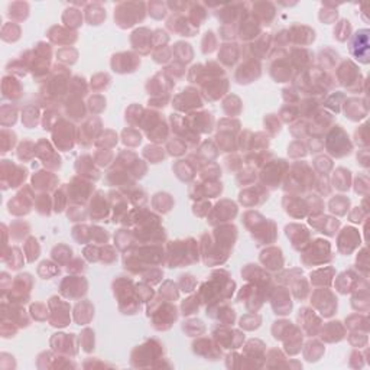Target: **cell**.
<instances>
[{
	"mask_svg": "<svg viewBox=\"0 0 370 370\" xmlns=\"http://www.w3.org/2000/svg\"><path fill=\"white\" fill-rule=\"evenodd\" d=\"M260 260L263 262V265L268 269H279L282 266V256H281V250L279 249H269V250H265L262 256H260Z\"/></svg>",
	"mask_w": 370,
	"mask_h": 370,
	"instance_id": "obj_8",
	"label": "cell"
},
{
	"mask_svg": "<svg viewBox=\"0 0 370 370\" xmlns=\"http://www.w3.org/2000/svg\"><path fill=\"white\" fill-rule=\"evenodd\" d=\"M12 283V278L6 272H3L2 273V296H5V295L8 294V291L11 289Z\"/></svg>",
	"mask_w": 370,
	"mask_h": 370,
	"instance_id": "obj_26",
	"label": "cell"
},
{
	"mask_svg": "<svg viewBox=\"0 0 370 370\" xmlns=\"http://www.w3.org/2000/svg\"><path fill=\"white\" fill-rule=\"evenodd\" d=\"M2 262L6 263V265H8L11 269H13V270L19 269L24 263H25L24 255L21 253V250H19L18 247H9V249L3 250V252H2Z\"/></svg>",
	"mask_w": 370,
	"mask_h": 370,
	"instance_id": "obj_7",
	"label": "cell"
},
{
	"mask_svg": "<svg viewBox=\"0 0 370 370\" xmlns=\"http://www.w3.org/2000/svg\"><path fill=\"white\" fill-rule=\"evenodd\" d=\"M194 285H195V281L192 279L191 275H184V276H181V288H182V291L191 292Z\"/></svg>",
	"mask_w": 370,
	"mask_h": 370,
	"instance_id": "obj_25",
	"label": "cell"
},
{
	"mask_svg": "<svg viewBox=\"0 0 370 370\" xmlns=\"http://www.w3.org/2000/svg\"><path fill=\"white\" fill-rule=\"evenodd\" d=\"M55 181V177L51 175L50 172H45V171H39L37 172L34 177H32V184H34V188H37L39 191H48L51 190L52 182Z\"/></svg>",
	"mask_w": 370,
	"mask_h": 370,
	"instance_id": "obj_10",
	"label": "cell"
},
{
	"mask_svg": "<svg viewBox=\"0 0 370 370\" xmlns=\"http://www.w3.org/2000/svg\"><path fill=\"white\" fill-rule=\"evenodd\" d=\"M218 286L220 288H227V286H234V282L233 281H229L227 278L223 281V283H220V281H217V283H216V289H217ZM221 292H224L226 294V296L229 298V296H231V294H233V291H229V289H220ZM200 298L201 299H204L203 302H214V299H216V295H214V291H213V283L210 282H205L204 285H203V288H201V291H200Z\"/></svg>",
	"mask_w": 370,
	"mask_h": 370,
	"instance_id": "obj_5",
	"label": "cell"
},
{
	"mask_svg": "<svg viewBox=\"0 0 370 370\" xmlns=\"http://www.w3.org/2000/svg\"><path fill=\"white\" fill-rule=\"evenodd\" d=\"M0 119H2V126L3 128H9V126H12L15 125V122H16V116H18V110H16V107L12 104H3L2 106V110H0Z\"/></svg>",
	"mask_w": 370,
	"mask_h": 370,
	"instance_id": "obj_13",
	"label": "cell"
},
{
	"mask_svg": "<svg viewBox=\"0 0 370 370\" xmlns=\"http://www.w3.org/2000/svg\"><path fill=\"white\" fill-rule=\"evenodd\" d=\"M0 145H2V153L9 152L12 151V148L16 143V135L13 133L11 129L3 128L2 129V135H0Z\"/></svg>",
	"mask_w": 370,
	"mask_h": 370,
	"instance_id": "obj_16",
	"label": "cell"
},
{
	"mask_svg": "<svg viewBox=\"0 0 370 370\" xmlns=\"http://www.w3.org/2000/svg\"><path fill=\"white\" fill-rule=\"evenodd\" d=\"M0 174H2V188H16L25 182L28 177V169L22 165H15L12 161L3 159L0 164Z\"/></svg>",
	"mask_w": 370,
	"mask_h": 370,
	"instance_id": "obj_2",
	"label": "cell"
},
{
	"mask_svg": "<svg viewBox=\"0 0 370 370\" xmlns=\"http://www.w3.org/2000/svg\"><path fill=\"white\" fill-rule=\"evenodd\" d=\"M64 22L67 24L68 26H78L81 25V21H83V18H81V13L76 11V9H70V11H65L64 13Z\"/></svg>",
	"mask_w": 370,
	"mask_h": 370,
	"instance_id": "obj_18",
	"label": "cell"
},
{
	"mask_svg": "<svg viewBox=\"0 0 370 370\" xmlns=\"http://www.w3.org/2000/svg\"><path fill=\"white\" fill-rule=\"evenodd\" d=\"M2 93H3V99L16 100L22 96V86L15 77L5 76L2 80Z\"/></svg>",
	"mask_w": 370,
	"mask_h": 370,
	"instance_id": "obj_6",
	"label": "cell"
},
{
	"mask_svg": "<svg viewBox=\"0 0 370 370\" xmlns=\"http://www.w3.org/2000/svg\"><path fill=\"white\" fill-rule=\"evenodd\" d=\"M38 109L34 107V106H26L25 109L22 110V122H24V125H25L26 128H35L38 125Z\"/></svg>",
	"mask_w": 370,
	"mask_h": 370,
	"instance_id": "obj_14",
	"label": "cell"
},
{
	"mask_svg": "<svg viewBox=\"0 0 370 370\" xmlns=\"http://www.w3.org/2000/svg\"><path fill=\"white\" fill-rule=\"evenodd\" d=\"M8 16H9V19L16 21V22L25 21L26 18L29 16V6H28V3H24V2H15L12 5H9Z\"/></svg>",
	"mask_w": 370,
	"mask_h": 370,
	"instance_id": "obj_9",
	"label": "cell"
},
{
	"mask_svg": "<svg viewBox=\"0 0 370 370\" xmlns=\"http://www.w3.org/2000/svg\"><path fill=\"white\" fill-rule=\"evenodd\" d=\"M198 299H197V296H194V298H190V299H187L184 304H182V311H184V315H190L192 314L194 311H197L198 309V302H197Z\"/></svg>",
	"mask_w": 370,
	"mask_h": 370,
	"instance_id": "obj_24",
	"label": "cell"
},
{
	"mask_svg": "<svg viewBox=\"0 0 370 370\" xmlns=\"http://www.w3.org/2000/svg\"><path fill=\"white\" fill-rule=\"evenodd\" d=\"M60 270L58 268H55V265H52L51 262H42L41 266L38 269V273L44 278V279H50L51 276H54L55 273H58Z\"/></svg>",
	"mask_w": 370,
	"mask_h": 370,
	"instance_id": "obj_20",
	"label": "cell"
},
{
	"mask_svg": "<svg viewBox=\"0 0 370 370\" xmlns=\"http://www.w3.org/2000/svg\"><path fill=\"white\" fill-rule=\"evenodd\" d=\"M244 70H253V71H252V77H253V78H257V77H259V74H260V71H259V70H260V67H259V64H257V63L244 65ZM246 74H250V71H244V74H243L242 78H239V83H243V80H244Z\"/></svg>",
	"mask_w": 370,
	"mask_h": 370,
	"instance_id": "obj_27",
	"label": "cell"
},
{
	"mask_svg": "<svg viewBox=\"0 0 370 370\" xmlns=\"http://www.w3.org/2000/svg\"><path fill=\"white\" fill-rule=\"evenodd\" d=\"M2 318L11 319L19 328L29 325V318L26 315L25 309L15 304H8V301H3L2 304Z\"/></svg>",
	"mask_w": 370,
	"mask_h": 370,
	"instance_id": "obj_4",
	"label": "cell"
},
{
	"mask_svg": "<svg viewBox=\"0 0 370 370\" xmlns=\"http://www.w3.org/2000/svg\"><path fill=\"white\" fill-rule=\"evenodd\" d=\"M31 314H32V317L35 319L42 321V319L47 318L48 311H47L45 305H42V304H34V305L31 306Z\"/></svg>",
	"mask_w": 370,
	"mask_h": 370,
	"instance_id": "obj_23",
	"label": "cell"
},
{
	"mask_svg": "<svg viewBox=\"0 0 370 370\" xmlns=\"http://www.w3.org/2000/svg\"><path fill=\"white\" fill-rule=\"evenodd\" d=\"M32 286H34L32 276L29 273H21L15 278L11 289L3 296V299L8 301L9 304H15V305L26 304L29 301V294H31Z\"/></svg>",
	"mask_w": 370,
	"mask_h": 370,
	"instance_id": "obj_1",
	"label": "cell"
},
{
	"mask_svg": "<svg viewBox=\"0 0 370 370\" xmlns=\"http://www.w3.org/2000/svg\"><path fill=\"white\" fill-rule=\"evenodd\" d=\"M21 38V26L18 24H12V22H8L5 24L2 28V39L5 42H16L18 39Z\"/></svg>",
	"mask_w": 370,
	"mask_h": 370,
	"instance_id": "obj_12",
	"label": "cell"
},
{
	"mask_svg": "<svg viewBox=\"0 0 370 370\" xmlns=\"http://www.w3.org/2000/svg\"><path fill=\"white\" fill-rule=\"evenodd\" d=\"M18 325L11 321V319L8 318H2V337H5V338H9V337H13L16 332H18Z\"/></svg>",
	"mask_w": 370,
	"mask_h": 370,
	"instance_id": "obj_19",
	"label": "cell"
},
{
	"mask_svg": "<svg viewBox=\"0 0 370 370\" xmlns=\"http://www.w3.org/2000/svg\"><path fill=\"white\" fill-rule=\"evenodd\" d=\"M28 223L25 221H15L11 224V236H13L15 240H21L22 237H25L26 233H22V229H28Z\"/></svg>",
	"mask_w": 370,
	"mask_h": 370,
	"instance_id": "obj_21",
	"label": "cell"
},
{
	"mask_svg": "<svg viewBox=\"0 0 370 370\" xmlns=\"http://www.w3.org/2000/svg\"><path fill=\"white\" fill-rule=\"evenodd\" d=\"M35 207H37L38 213L44 214V216H50V200H48V195H39V197H37Z\"/></svg>",
	"mask_w": 370,
	"mask_h": 370,
	"instance_id": "obj_22",
	"label": "cell"
},
{
	"mask_svg": "<svg viewBox=\"0 0 370 370\" xmlns=\"http://www.w3.org/2000/svg\"><path fill=\"white\" fill-rule=\"evenodd\" d=\"M34 155H35V145L32 142L25 141L19 145V148H18V158L21 161L26 162V161L32 159Z\"/></svg>",
	"mask_w": 370,
	"mask_h": 370,
	"instance_id": "obj_17",
	"label": "cell"
},
{
	"mask_svg": "<svg viewBox=\"0 0 370 370\" xmlns=\"http://www.w3.org/2000/svg\"><path fill=\"white\" fill-rule=\"evenodd\" d=\"M34 194L31 191L29 187H25L21 192H18L12 200H9L8 203V208L9 213L15 214V216H25L31 211V205L34 201Z\"/></svg>",
	"mask_w": 370,
	"mask_h": 370,
	"instance_id": "obj_3",
	"label": "cell"
},
{
	"mask_svg": "<svg viewBox=\"0 0 370 370\" xmlns=\"http://www.w3.org/2000/svg\"><path fill=\"white\" fill-rule=\"evenodd\" d=\"M236 213H237V208H236V205L233 204V203H230V201H221L220 204H217L211 217L216 216V218H220L218 221H227L230 218L234 217Z\"/></svg>",
	"mask_w": 370,
	"mask_h": 370,
	"instance_id": "obj_11",
	"label": "cell"
},
{
	"mask_svg": "<svg viewBox=\"0 0 370 370\" xmlns=\"http://www.w3.org/2000/svg\"><path fill=\"white\" fill-rule=\"evenodd\" d=\"M24 252H25L26 260L29 263H32L35 259H38L39 252H41V247H39L38 240L35 237H29L25 242V246H24Z\"/></svg>",
	"mask_w": 370,
	"mask_h": 370,
	"instance_id": "obj_15",
	"label": "cell"
}]
</instances>
